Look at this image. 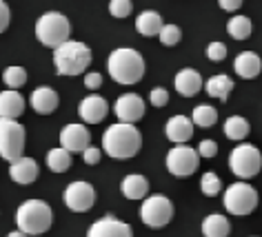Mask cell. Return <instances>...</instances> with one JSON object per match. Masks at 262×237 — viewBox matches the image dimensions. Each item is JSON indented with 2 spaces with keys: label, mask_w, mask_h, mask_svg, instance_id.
Masks as SVG:
<instances>
[{
  "label": "cell",
  "mask_w": 262,
  "mask_h": 237,
  "mask_svg": "<svg viewBox=\"0 0 262 237\" xmlns=\"http://www.w3.org/2000/svg\"><path fill=\"white\" fill-rule=\"evenodd\" d=\"M249 131H251V127H249V122L242 115L227 117V122H225V135L229 137V140H233V142L245 140V137L249 135Z\"/></svg>",
  "instance_id": "484cf974"
},
{
  "label": "cell",
  "mask_w": 262,
  "mask_h": 237,
  "mask_svg": "<svg viewBox=\"0 0 262 237\" xmlns=\"http://www.w3.org/2000/svg\"><path fill=\"white\" fill-rule=\"evenodd\" d=\"M71 36V22L67 16L58 14V11H47L38 18L36 22V38L45 47L56 49L58 44L67 42Z\"/></svg>",
  "instance_id": "5b68a950"
},
{
  "label": "cell",
  "mask_w": 262,
  "mask_h": 237,
  "mask_svg": "<svg viewBox=\"0 0 262 237\" xmlns=\"http://www.w3.org/2000/svg\"><path fill=\"white\" fill-rule=\"evenodd\" d=\"M3 80H5V84H7L9 89H14V91H18L20 87H25L27 84V71H25L23 67H7L5 69V74H3Z\"/></svg>",
  "instance_id": "f546056e"
},
{
  "label": "cell",
  "mask_w": 262,
  "mask_h": 237,
  "mask_svg": "<svg viewBox=\"0 0 262 237\" xmlns=\"http://www.w3.org/2000/svg\"><path fill=\"white\" fill-rule=\"evenodd\" d=\"M7 237H29V235H25L23 230H18V228H16V230H11V233H9Z\"/></svg>",
  "instance_id": "60d3db41"
},
{
  "label": "cell",
  "mask_w": 262,
  "mask_h": 237,
  "mask_svg": "<svg viewBox=\"0 0 262 237\" xmlns=\"http://www.w3.org/2000/svg\"><path fill=\"white\" fill-rule=\"evenodd\" d=\"M227 31L233 40H247L251 36V20L247 16H233L227 22Z\"/></svg>",
  "instance_id": "83f0119b"
},
{
  "label": "cell",
  "mask_w": 262,
  "mask_h": 237,
  "mask_svg": "<svg viewBox=\"0 0 262 237\" xmlns=\"http://www.w3.org/2000/svg\"><path fill=\"white\" fill-rule=\"evenodd\" d=\"M142 147V135L134 124H111L102 135V149L109 157L116 160H129L140 151Z\"/></svg>",
  "instance_id": "6da1fadb"
},
{
  "label": "cell",
  "mask_w": 262,
  "mask_h": 237,
  "mask_svg": "<svg viewBox=\"0 0 262 237\" xmlns=\"http://www.w3.org/2000/svg\"><path fill=\"white\" fill-rule=\"evenodd\" d=\"M107 67H109V76L118 84H127V87L140 82L142 76H145V60H142L138 51L129 47H120L111 51Z\"/></svg>",
  "instance_id": "7a4b0ae2"
},
{
  "label": "cell",
  "mask_w": 262,
  "mask_h": 237,
  "mask_svg": "<svg viewBox=\"0 0 262 237\" xmlns=\"http://www.w3.org/2000/svg\"><path fill=\"white\" fill-rule=\"evenodd\" d=\"M149 102H151L154 107H158V109L165 107V104L169 102V91L167 89H160V87L154 89L151 93H149Z\"/></svg>",
  "instance_id": "e575fe53"
},
{
  "label": "cell",
  "mask_w": 262,
  "mask_h": 237,
  "mask_svg": "<svg viewBox=\"0 0 262 237\" xmlns=\"http://www.w3.org/2000/svg\"><path fill=\"white\" fill-rule=\"evenodd\" d=\"M218 5L225 11H238L242 7V0H218Z\"/></svg>",
  "instance_id": "ab89813d"
},
{
  "label": "cell",
  "mask_w": 262,
  "mask_h": 237,
  "mask_svg": "<svg viewBox=\"0 0 262 237\" xmlns=\"http://www.w3.org/2000/svg\"><path fill=\"white\" fill-rule=\"evenodd\" d=\"M200 155L198 151L187 147V144H176V147L167 153V169L169 173L176 177H189L198 171Z\"/></svg>",
  "instance_id": "30bf717a"
},
{
  "label": "cell",
  "mask_w": 262,
  "mask_h": 237,
  "mask_svg": "<svg viewBox=\"0 0 262 237\" xmlns=\"http://www.w3.org/2000/svg\"><path fill=\"white\" fill-rule=\"evenodd\" d=\"M78 113L87 124H98L102 122L104 117L109 113V104L104 100L102 96H87L84 100L80 102V107H78Z\"/></svg>",
  "instance_id": "9a60e30c"
},
{
  "label": "cell",
  "mask_w": 262,
  "mask_h": 237,
  "mask_svg": "<svg viewBox=\"0 0 262 237\" xmlns=\"http://www.w3.org/2000/svg\"><path fill=\"white\" fill-rule=\"evenodd\" d=\"M9 18H11V14H9L7 3H5V0H0V34L9 27Z\"/></svg>",
  "instance_id": "f35d334b"
},
{
  "label": "cell",
  "mask_w": 262,
  "mask_h": 237,
  "mask_svg": "<svg viewBox=\"0 0 262 237\" xmlns=\"http://www.w3.org/2000/svg\"><path fill=\"white\" fill-rule=\"evenodd\" d=\"M54 64L58 76H82L91 64V49L84 42L67 40L54 49Z\"/></svg>",
  "instance_id": "3957f363"
},
{
  "label": "cell",
  "mask_w": 262,
  "mask_h": 237,
  "mask_svg": "<svg viewBox=\"0 0 262 237\" xmlns=\"http://www.w3.org/2000/svg\"><path fill=\"white\" fill-rule=\"evenodd\" d=\"M47 167L54 171V173H64V171L71 167V153L64 151L62 147L51 149L47 153Z\"/></svg>",
  "instance_id": "4316f807"
},
{
  "label": "cell",
  "mask_w": 262,
  "mask_h": 237,
  "mask_svg": "<svg viewBox=\"0 0 262 237\" xmlns=\"http://www.w3.org/2000/svg\"><path fill=\"white\" fill-rule=\"evenodd\" d=\"M205 89H207V93H209V96L215 98V100L227 102V98H229V93H231V89H233V80H231L229 76H225V74L211 76V78L207 80Z\"/></svg>",
  "instance_id": "cb8c5ba5"
},
{
  "label": "cell",
  "mask_w": 262,
  "mask_h": 237,
  "mask_svg": "<svg viewBox=\"0 0 262 237\" xmlns=\"http://www.w3.org/2000/svg\"><path fill=\"white\" fill-rule=\"evenodd\" d=\"M173 217V204L165 195H151L145 197L140 206V220L147 224L149 228H162L171 222Z\"/></svg>",
  "instance_id": "9c48e42d"
},
{
  "label": "cell",
  "mask_w": 262,
  "mask_h": 237,
  "mask_svg": "<svg viewBox=\"0 0 262 237\" xmlns=\"http://www.w3.org/2000/svg\"><path fill=\"white\" fill-rule=\"evenodd\" d=\"M9 177L14 180L16 184H31L36 182L38 177V164L34 157H18L16 162H11L9 167Z\"/></svg>",
  "instance_id": "ac0fdd59"
},
{
  "label": "cell",
  "mask_w": 262,
  "mask_h": 237,
  "mask_svg": "<svg viewBox=\"0 0 262 237\" xmlns=\"http://www.w3.org/2000/svg\"><path fill=\"white\" fill-rule=\"evenodd\" d=\"M120 191L127 200H145L147 193H149V182L145 175H138V173H131L122 180L120 184Z\"/></svg>",
  "instance_id": "7402d4cb"
},
{
  "label": "cell",
  "mask_w": 262,
  "mask_h": 237,
  "mask_svg": "<svg viewBox=\"0 0 262 237\" xmlns=\"http://www.w3.org/2000/svg\"><path fill=\"white\" fill-rule=\"evenodd\" d=\"M229 230H231V224L220 213L207 215L205 222H202V235L205 237H227Z\"/></svg>",
  "instance_id": "603a6c76"
},
{
  "label": "cell",
  "mask_w": 262,
  "mask_h": 237,
  "mask_svg": "<svg viewBox=\"0 0 262 237\" xmlns=\"http://www.w3.org/2000/svg\"><path fill=\"white\" fill-rule=\"evenodd\" d=\"M60 144L69 153H82L87 147H91V133L84 124H67L60 131Z\"/></svg>",
  "instance_id": "4fadbf2b"
},
{
  "label": "cell",
  "mask_w": 262,
  "mask_h": 237,
  "mask_svg": "<svg viewBox=\"0 0 262 237\" xmlns=\"http://www.w3.org/2000/svg\"><path fill=\"white\" fill-rule=\"evenodd\" d=\"M233 69L240 78L251 80V78H255L262 71V60L253 54V51H242V54L233 60Z\"/></svg>",
  "instance_id": "44dd1931"
},
{
  "label": "cell",
  "mask_w": 262,
  "mask_h": 237,
  "mask_svg": "<svg viewBox=\"0 0 262 237\" xmlns=\"http://www.w3.org/2000/svg\"><path fill=\"white\" fill-rule=\"evenodd\" d=\"M118 120L124 124H134L145 115V100L136 93H122L114 104Z\"/></svg>",
  "instance_id": "7c38bea8"
},
{
  "label": "cell",
  "mask_w": 262,
  "mask_h": 237,
  "mask_svg": "<svg viewBox=\"0 0 262 237\" xmlns=\"http://www.w3.org/2000/svg\"><path fill=\"white\" fill-rule=\"evenodd\" d=\"M258 206V193L251 184L247 182H235L225 191V208L231 215H249Z\"/></svg>",
  "instance_id": "ba28073f"
},
{
  "label": "cell",
  "mask_w": 262,
  "mask_h": 237,
  "mask_svg": "<svg viewBox=\"0 0 262 237\" xmlns=\"http://www.w3.org/2000/svg\"><path fill=\"white\" fill-rule=\"evenodd\" d=\"M54 213L51 206L42 200H27L16 210V226L25 235H42L51 228Z\"/></svg>",
  "instance_id": "277c9868"
},
{
  "label": "cell",
  "mask_w": 262,
  "mask_h": 237,
  "mask_svg": "<svg viewBox=\"0 0 262 237\" xmlns=\"http://www.w3.org/2000/svg\"><path fill=\"white\" fill-rule=\"evenodd\" d=\"M198 155L200 157H215L218 155V144L213 140H202L198 147Z\"/></svg>",
  "instance_id": "8d00e7d4"
},
{
  "label": "cell",
  "mask_w": 262,
  "mask_h": 237,
  "mask_svg": "<svg viewBox=\"0 0 262 237\" xmlns=\"http://www.w3.org/2000/svg\"><path fill=\"white\" fill-rule=\"evenodd\" d=\"M136 29L138 34L151 38V36H158L160 29H162V18L158 11H142V14L136 18Z\"/></svg>",
  "instance_id": "d4e9b609"
},
{
  "label": "cell",
  "mask_w": 262,
  "mask_h": 237,
  "mask_svg": "<svg viewBox=\"0 0 262 237\" xmlns=\"http://www.w3.org/2000/svg\"><path fill=\"white\" fill-rule=\"evenodd\" d=\"M100 157H102V151L96 147H87L82 151V160H84V164H89V167H96V164L100 162Z\"/></svg>",
  "instance_id": "d590c367"
},
{
  "label": "cell",
  "mask_w": 262,
  "mask_h": 237,
  "mask_svg": "<svg viewBox=\"0 0 262 237\" xmlns=\"http://www.w3.org/2000/svg\"><path fill=\"white\" fill-rule=\"evenodd\" d=\"M84 87L91 89V91L100 89V87H102V76L98 74V71H91V74H84Z\"/></svg>",
  "instance_id": "74e56055"
},
{
  "label": "cell",
  "mask_w": 262,
  "mask_h": 237,
  "mask_svg": "<svg viewBox=\"0 0 262 237\" xmlns=\"http://www.w3.org/2000/svg\"><path fill=\"white\" fill-rule=\"evenodd\" d=\"M229 169L235 177L240 180H249V177H255L262 169V155L260 151L253 147V144H238L231 155H229Z\"/></svg>",
  "instance_id": "8992f818"
},
{
  "label": "cell",
  "mask_w": 262,
  "mask_h": 237,
  "mask_svg": "<svg viewBox=\"0 0 262 237\" xmlns=\"http://www.w3.org/2000/svg\"><path fill=\"white\" fill-rule=\"evenodd\" d=\"M207 58H209V60H213V62L225 60V58H227V47H225L222 42H209V47H207Z\"/></svg>",
  "instance_id": "836d02e7"
},
{
  "label": "cell",
  "mask_w": 262,
  "mask_h": 237,
  "mask_svg": "<svg viewBox=\"0 0 262 237\" xmlns=\"http://www.w3.org/2000/svg\"><path fill=\"white\" fill-rule=\"evenodd\" d=\"M25 111V98L14 89H7L0 93V117L5 120H16Z\"/></svg>",
  "instance_id": "ffe728a7"
},
{
  "label": "cell",
  "mask_w": 262,
  "mask_h": 237,
  "mask_svg": "<svg viewBox=\"0 0 262 237\" xmlns=\"http://www.w3.org/2000/svg\"><path fill=\"white\" fill-rule=\"evenodd\" d=\"M176 91H178L180 96H185V98H193L195 93H200V89H202V78L198 71H193V69H182L176 74Z\"/></svg>",
  "instance_id": "d6986e66"
},
{
  "label": "cell",
  "mask_w": 262,
  "mask_h": 237,
  "mask_svg": "<svg viewBox=\"0 0 262 237\" xmlns=\"http://www.w3.org/2000/svg\"><path fill=\"white\" fill-rule=\"evenodd\" d=\"M215 120H218V111H215L213 107H209V104H200V107H195L193 113H191L193 127L209 129V127H213L215 124Z\"/></svg>",
  "instance_id": "f1b7e54d"
},
{
  "label": "cell",
  "mask_w": 262,
  "mask_h": 237,
  "mask_svg": "<svg viewBox=\"0 0 262 237\" xmlns=\"http://www.w3.org/2000/svg\"><path fill=\"white\" fill-rule=\"evenodd\" d=\"M64 204L74 213H87V210L96 204V188L89 182H71L64 188Z\"/></svg>",
  "instance_id": "8fae6325"
},
{
  "label": "cell",
  "mask_w": 262,
  "mask_h": 237,
  "mask_svg": "<svg viewBox=\"0 0 262 237\" xmlns=\"http://www.w3.org/2000/svg\"><path fill=\"white\" fill-rule=\"evenodd\" d=\"M160 42L165 44V47H173V44H178L180 42V38H182V31L178 25H162V29H160Z\"/></svg>",
  "instance_id": "1f68e13d"
},
{
  "label": "cell",
  "mask_w": 262,
  "mask_h": 237,
  "mask_svg": "<svg viewBox=\"0 0 262 237\" xmlns=\"http://www.w3.org/2000/svg\"><path fill=\"white\" fill-rule=\"evenodd\" d=\"M165 133H167L169 140L176 142V144L189 142L193 137V122H191V117H187V115H173L171 120L167 122Z\"/></svg>",
  "instance_id": "e0dca14e"
},
{
  "label": "cell",
  "mask_w": 262,
  "mask_h": 237,
  "mask_svg": "<svg viewBox=\"0 0 262 237\" xmlns=\"http://www.w3.org/2000/svg\"><path fill=\"white\" fill-rule=\"evenodd\" d=\"M25 153V127L16 120L0 117V157L16 162Z\"/></svg>",
  "instance_id": "52a82bcc"
},
{
  "label": "cell",
  "mask_w": 262,
  "mask_h": 237,
  "mask_svg": "<svg viewBox=\"0 0 262 237\" xmlns=\"http://www.w3.org/2000/svg\"><path fill=\"white\" fill-rule=\"evenodd\" d=\"M220 188H222V182H220V177L215 175L213 171H209V173L202 175V180H200V191H202L205 195L213 197V195L220 193Z\"/></svg>",
  "instance_id": "4dcf8cb0"
},
{
  "label": "cell",
  "mask_w": 262,
  "mask_h": 237,
  "mask_svg": "<svg viewBox=\"0 0 262 237\" xmlns=\"http://www.w3.org/2000/svg\"><path fill=\"white\" fill-rule=\"evenodd\" d=\"M131 9H134L131 0H111L109 3V14L114 18H127L131 14Z\"/></svg>",
  "instance_id": "d6a6232c"
},
{
  "label": "cell",
  "mask_w": 262,
  "mask_h": 237,
  "mask_svg": "<svg viewBox=\"0 0 262 237\" xmlns=\"http://www.w3.org/2000/svg\"><path fill=\"white\" fill-rule=\"evenodd\" d=\"M87 237H134L129 224L120 222L114 215H104L102 220L94 222L87 230Z\"/></svg>",
  "instance_id": "5bb4252c"
},
{
  "label": "cell",
  "mask_w": 262,
  "mask_h": 237,
  "mask_svg": "<svg viewBox=\"0 0 262 237\" xmlns=\"http://www.w3.org/2000/svg\"><path fill=\"white\" fill-rule=\"evenodd\" d=\"M58 93L54 89H49V87H38L31 91V96H29V104H31V109L36 111V113H40V115H49V113H54V111L58 109Z\"/></svg>",
  "instance_id": "2e32d148"
}]
</instances>
